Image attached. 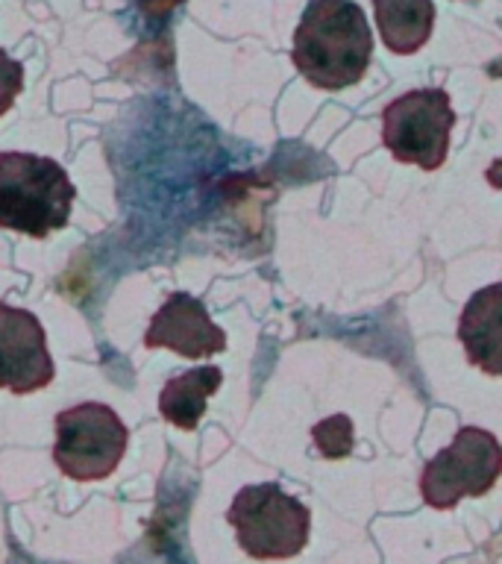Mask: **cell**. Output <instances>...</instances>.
I'll return each instance as SVG.
<instances>
[{"mask_svg":"<svg viewBox=\"0 0 502 564\" xmlns=\"http://www.w3.org/2000/svg\"><path fill=\"white\" fill-rule=\"evenodd\" d=\"M373 33L356 0H308L291 59L320 91L356 86L370 68Z\"/></svg>","mask_w":502,"mask_h":564,"instance_id":"6da1fadb","label":"cell"},{"mask_svg":"<svg viewBox=\"0 0 502 564\" xmlns=\"http://www.w3.org/2000/svg\"><path fill=\"white\" fill-rule=\"evenodd\" d=\"M77 188L68 171L47 156L0 153V227L30 238H47L70 220Z\"/></svg>","mask_w":502,"mask_h":564,"instance_id":"7a4b0ae2","label":"cell"},{"mask_svg":"<svg viewBox=\"0 0 502 564\" xmlns=\"http://www.w3.org/2000/svg\"><path fill=\"white\" fill-rule=\"evenodd\" d=\"M238 546L253 558H291L303 553L312 532L308 506L285 494L276 482L247 485L227 511Z\"/></svg>","mask_w":502,"mask_h":564,"instance_id":"3957f363","label":"cell"},{"mask_svg":"<svg viewBox=\"0 0 502 564\" xmlns=\"http://www.w3.org/2000/svg\"><path fill=\"white\" fill-rule=\"evenodd\" d=\"M456 109L444 88H417L382 109V144L403 165L438 171L447 162Z\"/></svg>","mask_w":502,"mask_h":564,"instance_id":"277c9868","label":"cell"},{"mask_svg":"<svg viewBox=\"0 0 502 564\" xmlns=\"http://www.w3.org/2000/svg\"><path fill=\"white\" fill-rule=\"evenodd\" d=\"M502 476L500 438L479 426H461L456 438L423 467L421 494L432 509H456L465 497H482Z\"/></svg>","mask_w":502,"mask_h":564,"instance_id":"5b68a950","label":"cell"},{"mask_svg":"<svg viewBox=\"0 0 502 564\" xmlns=\"http://www.w3.org/2000/svg\"><path fill=\"white\" fill-rule=\"evenodd\" d=\"M130 432L114 409L103 403H79L56 414L53 462L77 482H97L112 476L127 453Z\"/></svg>","mask_w":502,"mask_h":564,"instance_id":"8992f818","label":"cell"},{"mask_svg":"<svg viewBox=\"0 0 502 564\" xmlns=\"http://www.w3.org/2000/svg\"><path fill=\"white\" fill-rule=\"evenodd\" d=\"M53 377L56 368L42 321L26 308L0 303V388L33 394L51 386Z\"/></svg>","mask_w":502,"mask_h":564,"instance_id":"52a82bcc","label":"cell"},{"mask_svg":"<svg viewBox=\"0 0 502 564\" xmlns=\"http://www.w3.org/2000/svg\"><path fill=\"white\" fill-rule=\"evenodd\" d=\"M144 347L174 350L185 359H206L227 350V333L211 321L200 300L185 291H174L150 321Z\"/></svg>","mask_w":502,"mask_h":564,"instance_id":"ba28073f","label":"cell"},{"mask_svg":"<svg viewBox=\"0 0 502 564\" xmlns=\"http://www.w3.org/2000/svg\"><path fill=\"white\" fill-rule=\"evenodd\" d=\"M467 361L488 377H502V282L484 285L467 300L458 321Z\"/></svg>","mask_w":502,"mask_h":564,"instance_id":"9c48e42d","label":"cell"},{"mask_svg":"<svg viewBox=\"0 0 502 564\" xmlns=\"http://www.w3.org/2000/svg\"><path fill=\"white\" fill-rule=\"evenodd\" d=\"M223 382V370L215 365L185 370L179 377H171L159 394V412L167 423H174L176 430L192 432L206 414V400Z\"/></svg>","mask_w":502,"mask_h":564,"instance_id":"30bf717a","label":"cell"},{"mask_svg":"<svg viewBox=\"0 0 502 564\" xmlns=\"http://www.w3.org/2000/svg\"><path fill=\"white\" fill-rule=\"evenodd\" d=\"M376 26L382 42L396 56L417 53L429 42L435 26V3L432 0H373Z\"/></svg>","mask_w":502,"mask_h":564,"instance_id":"8fae6325","label":"cell"},{"mask_svg":"<svg viewBox=\"0 0 502 564\" xmlns=\"http://www.w3.org/2000/svg\"><path fill=\"white\" fill-rule=\"evenodd\" d=\"M315 447L326 458H343L352 453V421L347 414H332L312 430Z\"/></svg>","mask_w":502,"mask_h":564,"instance_id":"7c38bea8","label":"cell"},{"mask_svg":"<svg viewBox=\"0 0 502 564\" xmlns=\"http://www.w3.org/2000/svg\"><path fill=\"white\" fill-rule=\"evenodd\" d=\"M24 88V68L7 51H0V118L15 106L18 95Z\"/></svg>","mask_w":502,"mask_h":564,"instance_id":"4fadbf2b","label":"cell"},{"mask_svg":"<svg viewBox=\"0 0 502 564\" xmlns=\"http://www.w3.org/2000/svg\"><path fill=\"white\" fill-rule=\"evenodd\" d=\"M488 183L493 185V188H502V159H496L491 167H488Z\"/></svg>","mask_w":502,"mask_h":564,"instance_id":"5bb4252c","label":"cell"}]
</instances>
